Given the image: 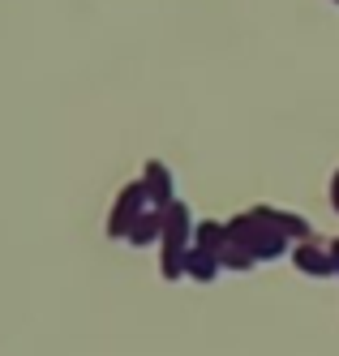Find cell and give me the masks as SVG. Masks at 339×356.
Wrapping results in <instances>:
<instances>
[{
    "mask_svg": "<svg viewBox=\"0 0 339 356\" xmlns=\"http://www.w3.org/2000/svg\"><path fill=\"white\" fill-rule=\"evenodd\" d=\"M228 241L237 245V249H245V253H253L258 262H262V258H279V253L288 249V236H283L279 227L262 223L253 211L249 215H237V219L228 223Z\"/></svg>",
    "mask_w": 339,
    "mask_h": 356,
    "instance_id": "obj_1",
    "label": "cell"
},
{
    "mask_svg": "<svg viewBox=\"0 0 339 356\" xmlns=\"http://www.w3.org/2000/svg\"><path fill=\"white\" fill-rule=\"evenodd\" d=\"M146 185L142 181H129L125 189H120V197H116V211H112V219H108V236H125L129 241V232H134V223H138V215L146 211Z\"/></svg>",
    "mask_w": 339,
    "mask_h": 356,
    "instance_id": "obj_2",
    "label": "cell"
},
{
    "mask_svg": "<svg viewBox=\"0 0 339 356\" xmlns=\"http://www.w3.org/2000/svg\"><path fill=\"white\" fill-rule=\"evenodd\" d=\"M292 258H297V270H301V275H314V279L335 275L331 249H322V245H314V241H301V245L292 249Z\"/></svg>",
    "mask_w": 339,
    "mask_h": 356,
    "instance_id": "obj_3",
    "label": "cell"
},
{
    "mask_svg": "<svg viewBox=\"0 0 339 356\" xmlns=\"http://www.w3.org/2000/svg\"><path fill=\"white\" fill-rule=\"evenodd\" d=\"M142 185H146L150 202H155L159 211H168L172 202H176V185H172V176H168V168H164L159 159H150V163H146V172H142Z\"/></svg>",
    "mask_w": 339,
    "mask_h": 356,
    "instance_id": "obj_4",
    "label": "cell"
},
{
    "mask_svg": "<svg viewBox=\"0 0 339 356\" xmlns=\"http://www.w3.org/2000/svg\"><path fill=\"white\" fill-rule=\"evenodd\" d=\"M253 215L262 219V223H271V227H279L283 236H297V241H309V236H314V227H309V219H305V215H292V211H271V207H253Z\"/></svg>",
    "mask_w": 339,
    "mask_h": 356,
    "instance_id": "obj_5",
    "label": "cell"
},
{
    "mask_svg": "<svg viewBox=\"0 0 339 356\" xmlns=\"http://www.w3.org/2000/svg\"><path fill=\"white\" fill-rule=\"evenodd\" d=\"M164 215L168 211H159V207H150V211H142L138 215V223H134V232H129V245H155V241H164Z\"/></svg>",
    "mask_w": 339,
    "mask_h": 356,
    "instance_id": "obj_6",
    "label": "cell"
},
{
    "mask_svg": "<svg viewBox=\"0 0 339 356\" xmlns=\"http://www.w3.org/2000/svg\"><path fill=\"white\" fill-rule=\"evenodd\" d=\"M194 245L206 249V253H219V258H223V249L232 245V241H228V223H215V219L194 223Z\"/></svg>",
    "mask_w": 339,
    "mask_h": 356,
    "instance_id": "obj_7",
    "label": "cell"
},
{
    "mask_svg": "<svg viewBox=\"0 0 339 356\" xmlns=\"http://www.w3.org/2000/svg\"><path fill=\"white\" fill-rule=\"evenodd\" d=\"M219 270H223V258H219V253L189 249V258H185V275H189V279H198V284H211Z\"/></svg>",
    "mask_w": 339,
    "mask_h": 356,
    "instance_id": "obj_8",
    "label": "cell"
},
{
    "mask_svg": "<svg viewBox=\"0 0 339 356\" xmlns=\"http://www.w3.org/2000/svg\"><path fill=\"white\" fill-rule=\"evenodd\" d=\"M253 262H258L253 253H245V249H237V245L223 249V266H228V270H253Z\"/></svg>",
    "mask_w": 339,
    "mask_h": 356,
    "instance_id": "obj_9",
    "label": "cell"
},
{
    "mask_svg": "<svg viewBox=\"0 0 339 356\" xmlns=\"http://www.w3.org/2000/svg\"><path fill=\"white\" fill-rule=\"evenodd\" d=\"M331 202H335V211H339V172L331 176Z\"/></svg>",
    "mask_w": 339,
    "mask_h": 356,
    "instance_id": "obj_10",
    "label": "cell"
},
{
    "mask_svg": "<svg viewBox=\"0 0 339 356\" xmlns=\"http://www.w3.org/2000/svg\"><path fill=\"white\" fill-rule=\"evenodd\" d=\"M331 262H335V275H339V241L331 245Z\"/></svg>",
    "mask_w": 339,
    "mask_h": 356,
    "instance_id": "obj_11",
    "label": "cell"
}]
</instances>
